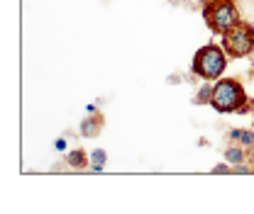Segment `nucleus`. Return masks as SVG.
I'll list each match as a JSON object with an SVG mask.
<instances>
[{
	"label": "nucleus",
	"instance_id": "7",
	"mask_svg": "<svg viewBox=\"0 0 254 214\" xmlns=\"http://www.w3.org/2000/svg\"><path fill=\"white\" fill-rule=\"evenodd\" d=\"M227 139H230L232 144L245 146V149L254 146V131H252V129H232V131L227 134Z\"/></svg>",
	"mask_w": 254,
	"mask_h": 214
},
{
	"label": "nucleus",
	"instance_id": "5",
	"mask_svg": "<svg viewBox=\"0 0 254 214\" xmlns=\"http://www.w3.org/2000/svg\"><path fill=\"white\" fill-rule=\"evenodd\" d=\"M103 124H105V117L98 115V112H91L83 122H81V136L83 139H93L103 131Z\"/></svg>",
	"mask_w": 254,
	"mask_h": 214
},
{
	"label": "nucleus",
	"instance_id": "1",
	"mask_svg": "<svg viewBox=\"0 0 254 214\" xmlns=\"http://www.w3.org/2000/svg\"><path fill=\"white\" fill-rule=\"evenodd\" d=\"M210 107L220 115H245L252 110V102L247 97L245 86L237 78H218V83L213 86V97H210Z\"/></svg>",
	"mask_w": 254,
	"mask_h": 214
},
{
	"label": "nucleus",
	"instance_id": "10",
	"mask_svg": "<svg viewBox=\"0 0 254 214\" xmlns=\"http://www.w3.org/2000/svg\"><path fill=\"white\" fill-rule=\"evenodd\" d=\"M210 97H213V86H208V81H205V86L195 92L193 102H195V105H210Z\"/></svg>",
	"mask_w": 254,
	"mask_h": 214
},
{
	"label": "nucleus",
	"instance_id": "9",
	"mask_svg": "<svg viewBox=\"0 0 254 214\" xmlns=\"http://www.w3.org/2000/svg\"><path fill=\"white\" fill-rule=\"evenodd\" d=\"M105 161H108V153L103 151V149H95V151H91V168L93 171H103L105 168Z\"/></svg>",
	"mask_w": 254,
	"mask_h": 214
},
{
	"label": "nucleus",
	"instance_id": "14",
	"mask_svg": "<svg viewBox=\"0 0 254 214\" xmlns=\"http://www.w3.org/2000/svg\"><path fill=\"white\" fill-rule=\"evenodd\" d=\"M232 2H237V0H232Z\"/></svg>",
	"mask_w": 254,
	"mask_h": 214
},
{
	"label": "nucleus",
	"instance_id": "12",
	"mask_svg": "<svg viewBox=\"0 0 254 214\" xmlns=\"http://www.w3.org/2000/svg\"><path fill=\"white\" fill-rule=\"evenodd\" d=\"M247 161H250V166L254 168V146H250V149H247Z\"/></svg>",
	"mask_w": 254,
	"mask_h": 214
},
{
	"label": "nucleus",
	"instance_id": "2",
	"mask_svg": "<svg viewBox=\"0 0 254 214\" xmlns=\"http://www.w3.org/2000/svg\"><path fill=\"white\" fill-rule=\"evenodd\" d=\"M227 54L225 49L218 46V44H205L195 51L193 56V63H190V71L193 76H198L200 81H218L222 78L225 68H227Z\"/></svg>",
	"mask_w": 254,
	"mask_h": 214
},
{
	"label": "nucleus",
	"instance_id": "13",
	"mask_svg": "<svg viewBox=\"0 0 254 214\" xmlns=\"http://www.w3.org/2000/svg\"><path fill=\"white\" fill-rule=\"evenodd\" d=\"M195 2H198V5H200V7H205V5H210V2H213V0H195Z\"/></svg>",
	"mask_w": 254,
	"mask_h": 214
},
{
	"label": "nucleus",
	"instance_id": "8",
	"mask_svg": "<svg viewBox=\"0 0 254 214\" xmlns=\"http://www.w3.org/2000/svg\"><path fill=\"white\" fill-rule=\"evenodd\" d=\"M66 163L71 166V168H86V166H91V153H86L83 149H73V151L66 153Z\"/></svg>",
	"mask_w": 254,
	"mask_h": 214
},
{
	"label": "nucleus",
	"instance_id": "4",
	"mask_svg": "<svg viewBox=\"0 0 254 214\" xmlns=\"http://www.w3.org/2000/svg\"><path fill=\"white\" fill-rule=\"evenodd\" d=\"M222 49L230 59H245L254 51V25L250 22H237L232 30L222 34Z\"/></svg>",
	"mask_w": 254,
	"mask_h": 214
},
{
	"label": "nucleus",
	"instance_id": "6",
	"mask_svg": "<svg viewBox=\"0 0 254 214\" xmlns=\"http://www.w3.org/2000/svg\"><path fill=\"white\" fill-rule=\"evenodd\" d=\"M225 161L232 163V166H242V163H247V149L240 146V144H230V146L225 149Z\"/></svg>",
	"mask_w": 254,
	"mask_h": 214
},
{
	"label": "nucleus",
	"instance_id": "3",
	"mask_svg": "<svg viewBox=\"0 0 254 214\" xmlns=\"http://www.w3.org/2000/svg\"><path fill=\"white\" fill-rule=\"evenodd\" d=\"M203 17L208 22V27L213 34H225L227 30H232L242 17H240V10L232 0H213L210 5L203 7Z\"/></svg>",
	"mask_w": 254,
	"mask_h": 214
},
{
	"label": "nucleus",
	"instance_id": "11",
	"mask_svg": "<svg viewBox=\"0 0 254 214\" xmlns=\"http://www.w3.org/2000/svg\"><path fill=\"white\" fill-rule=\"evenodd\" d=\"M213 173H232V168H230V166H227V161H225V163H220V166H215V168H213Z\"/></svg>",
	"mask_w": 254,
	"mask_h": 214
}]
</instances>
